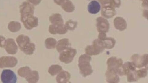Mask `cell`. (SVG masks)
<instances>
[{
	"instance_id": "6da1fadb",
	"label": "cell",
	"mask_w": 148,
	"mask_h": 83,
	"mask_svg": "<svg viewBox=\"0 0 148 83\" xmlns=\"http://www.w3.org/2000/svg\"><path fill=\"white\" fill-rule=\"evenodd\" d=\"M16 41L20 50L27 55H31L33 54L36 49L34 43L30 42L29 37L26 36L21 34L16 39Z\"/></svg>"
},
{
	"instance_id": "8992f818",
	"label": "cell",
	"mask_w": 148,
	"mask_h": 83,
	"mask_svg": "<svg viewBox=\"0 0 148 83\" xmlns=\"http://www.w3.org/2000/svg\"><path fill=\"white\" fill-rule=\"evenodd\" d=\"M20 13L21 18H24L31 15H34L35 8L33 5L29 2H23L19 7Z\"/></svg>"
},
{
	"instance_id": "836d02e7",
	"label": "cell",
	"mask_w": 148,
	"mask_h": 83,
	"mask_svg": "<svg viewBox=\"0 0 148 83\" xmlns=\"http://www.w3.org/2000/svg\"><path fill=\"white\" fill-rule=\"evenodd\" d=\"M5 39V38L4 37L0 36V47H3Z\"/></svg>"
},
{
	"instance_id": "e0dca14e",
	"label": "cell",
	"mask_w": 148,
	"mask_h": 83,
	"mask_svg": "<svg viewBox=\"0 0 148 83\" xmlns=\"http://www.w3.org/2000/svg\"><path fill=\"white\" fill-rule=\"evenodd\" d=\"M71 75L68 72L62 71L57 76L56 80L58 83L70 82L69 80L71 78Z\"/></svg>"
},
{
	"instance_id": "d6a6232c",
	"label": "cell",
	"mask_w": 148,
	"mask_h": 83,
	"mask_svg": "<svg viewBox=\"0 0 148 83\" xmlns=\"http://www.w3.org/2000/svg\"><path fill=\"white\" fill-rule=\"evenodd\" d=\"M106 37V33H99L98 36V39L101 40H103Z\"/></svg>"
},
{
	"instance_id": "d590c367",
	"label": "cell",
	"mask_w": 148,
	"mask_h": 83,
	"mask_svg": "<svg viewBox=\"0 0 148 83\" xmlns=\"http://www.w3.org/2000/svg\"><path fill=\"white\" fill-rule=\"evenodd\" d=\"M100 3L102 4L108 1V0H97Z\"/></svg>"
},
{
	"instance_id": "8fae6325",
	"label": "cell",
	"mask_w": 148,
	"mask_h": 83,
	"mask_svg": "<svg viewBox=\"0 0 148 83\" xmlns=\"http://www.w3.org/2000/svg\"><path fill=\"white\" fill-rule=\"evenodd\" d=\"M102 5L101 14L103 17L110 19L113 18L116 14L115 8L108 3H105Z\"/></svg>"
},
{
	"instance_id": "4fadbf2b",
	"label": "cell",
	"mask_w": 148,
	"mask_h": 83,
	"mask_svg": "<svg viewBox=\"0 0 148 83\" xmlns=\"http://www.w3.org/2000/svg\"><path fill=\"white\" fill-rule=\"evenodd\" d=\"M21 21L27 30H31L38 25V19L33 15L27 17Z\"/></svg>"
},
{
	"instance_id": "44dd1931",
	"label": "cell",
	"mask_w": 148,
	"mask_h": 83,
	"mask_svg": "<svg viewBox=\"0 0 148 83\" xmlns=\"http://www.w3.org/2000/svg\"><path fill=\"white\" fill-rule=\"evenodd\" d=\"M49 21L52 24L58 25L64 24V20L60 14H54L49 18Z\"/></svg>"
},
{
	"instance_id": "d6986e66",
	"label": "cell",
	"mask_w": 148,
	"mask_h": 83,
	"mask_svg": "<svg viewBox=\"0 0 148 83\" xmlns=\"http://www.w3.org/2000/svg\"><path fill=\"white\" fill-rule=\"evenodd\" d=\"M126 75L127 76V81L129 82L137 81L139 80L135 66L133 67L128 70Z\"/></svg>"
},
{
	"instance_id": "7a4b0ae2",
	"label": "cell",
	"mask_w": 148,
	"mask_h": 83,
	"mask_svg": "<svg viewBox=\"0 0 148 83\" xmlns=\"http://www.w3.org/2000/svg\"><path fill=\"white\" fill-rule=\"evenodd\" d=\"M91 59V57L87 54L82 55L79 58L78 65L80 73L84 77L91 75L93 72L90 64Z\"/></svg>"
},
{
	"instance_id": "603a6c76",
	"label": "cell",
	"mask_w": 148,
	"mask_h": 83,
	"mask_svg": "<svg viewBox=\"0 0 148 83\" xmlns=\"http://www.w3.org/2000/svg\"><path fill=\"white\" fill-rule=\"evenodd\" d=\"M32 72V71L30 67L26 66L19 69L18 71V73L20 77L26 79L29 77Z\"/></svg>"
},
{
	"instance_id": "e575fe53",
	"label": "cell",
	"mask_w": 148,
	"mask_h": 83,
	"mask_svg": "<svg viewBox=\"0 0 148 83\" xmlns=\"http://www.w3.org/2000/svg\"><path fill=\"white\" fill-rule=\"evenodd\" d=\"M67 0H54V1L57 4L61 5L63 3Z\"/></svg>"
},
{
	"instance_id": "9a60e30c",
	"label": "cell",
	"mask_w": 148,
	"mask_h": 83,
	"mask_svg": "<svg viewBox=\"0 0 148 83\" xmlns=\"http://www.w3.org/2000/svg\"><path fill=\"white\" fill-rule=\"evenodd\" d=\"M105 75L106 81L108 83H117L120 81V79L117 72L113 69H107Z\"/></svg>"
},
{
	"instance_id": "3957f363",
	"label": "cell",
	"mask_w": 148,
	"mask_h": 83,
	"mask_svg": "<svg viewBox=\"0 0 148 83\" xmlns=\"http://www.w3.org/2000/svg\"><path fill=\"white\" fill-rule=\"evenodd\" d=\"M104 49L102 41L98 39L93 41L92 45L87 46L86 51L90 56H92L99 54Z\"/></svg>"
},
{
	"instance_id": "83f0119b",
	"label": "cell",
	"mask_w": 148,
	"mask_h": 83,
	"mask_svg": "<svg viewBox=\"0 0 148 83\" xmlns=\"http://www.w3.org/2000/svg\"><path fill=\"white\" fill-rule=\"evenodd\" d=\"M57 43L56 40L54 38H47L45 41V46L47 49H54Z\"/></svg>"
},
{
	"instance_id": "4316f807",
	"label": "cell",
	"mask_w": 148,
	"mask_h": 83,
	"mask_svg": "<svg viewBox=\"0 0 148 83\" xmlns=\"http://www.w3.org/2000/svg\"><path fill=\"white\" fill-rule=\"evenodd\" d=\"M63 70L62 67L58 65H51L49 69L48 72L52 76H54Z\"/></svg>"
},
{
	"instance_id": "d4e9b609",
	"label": "cell",
	"mask_w": 148,
	"mask_h": 83,
	"mask_svg": "<svg viewBox=\"0 0 148 83\" xmlns=\"http://www.w3.org/2000/svg\"><path fill=\"white\" fill-rule=\"evenodd\" d=\"M62 8L66 12H71L75 10V7L69 0H67L61 5Z\"/></svg>"
},
{
	"instance_id": "ffe728a7",
	"label": "cell",
	"mask_w": 148,
	"mask_h": 83,
	"mask_svg": "<svg viewBox=\"0 0 148 83\" xmlns=\"http://www.w3.org/2000/svg\"><path fill=\"white\" fill-rule=\"evenodd\" d=\"M100 9V4L96 1H92L88 5V11L91 14H96L99 12Z\"/></svg>"
},
{
	"instance_id": "f546056e",
	"label": "cell",
	"mask_w": 148,
	"mask_h": 83,
	"mask_svg": "<svg viewBox=\"0 0 148 83\" xmlns=\"http://www.w3.org/2000/svg\"><path fill=\"white\" fill-rule=\"evenodd\" d=\"M147 71L148 67L137 71V76L138 79L146 77L147 74Z\"/></svg>"
},
{
	"instance_id": "484cf974",
	"label": "cell",
	"mask_w": 148,
	"mask_h": 83,
	"mask_svg": "<svg viewBox=\"0 0 148 83\" xmlns=\"http://www.w3.org/2000/svg\"><path fill=\"white\" fill-rule=\"evenodd\" d=\"M39 79L38 73L36 71H32L29 77L26 79V80L29 83H36Z\"/></svg>"
},
{
	"instance_id": "9c48e42d",
	"label": "cell",
	"mask_w": 148,
	"mask_h": 83,
	"mask_svg": "<svg viewBox=\"0 0 148 83\" xmlns=\"http://www.w3.org/2000/svg\"><path fill=\"white\" fill-rule=\"evenodd\" d=\"M107 69H112L118 73L123 65V61L121 58L118 59L116 57L110 58L107 61Z\"/></svg>"
},
{
	"instance_id": "cb8c5ba5",
	"label": "cell",
	"mask_w": 148,
	"mask_h": 83,
	"mask_svg": "<svg viewBox=\"0 0 148 83\" xmlns=\"http://www.w3.org/2000/svg\"><path fill=\"white\" fill-rule=\"evenodd\" d=\"M8 28L11 32H16L21 29V25L18 22L12 21L8 24Z\"/></svg>"
},
{
	"instance_id": "2e32d148",
	"label": "cell",
	"mask_w": 148,
	"mask_h": 83,
	"mask_svg": "<svg viewBox=\"0 0 148 83\" xmlns=\"http://www.w3.org/2000/svg\"><path fill=\"white\" fill-rule=\"evenodd\" d=\"M114 24L116 29L123 31L127 28V23L124 19L121 17H117L114 20Z\"/></svg>"
},
{
	"instance_id": "ba28073f",
	"label": "cell",
	"mask_w": 148,
	"mask_h": 83,
	"mask_svg": "<svg viewBox=\"0 0 148 83\" xmlns=\"http://www.w3.org/2000/svg\"><path fill=\"white\" fill-rule=\"evenodd\" d=\"M1 78L3 83H16L17 78L16 74L10 70H4L1 74Z\"/></svg>"
},
{
	"instance_id": "f1b7e54d",
	"label": "cell",
	"mask_w": 148,
	"mask_h": 83,
	"mask_svg": "<svg viewBox=\"0 0 148 83\" xmlns=\"http://www.w3.org/2000/svg\"><path fill=\"white\" fill-rule=\"evenodd\" d=\"M77 22L73 21L72 20L70 19L66 22L65 26L67 29L73 31L77 27Z\"/></svg>"
},
{
	"instance_id": "277c9868",
	"label": "cell",
	"mask_w": 148,
	"mask_h": 83,
	"mask_svg": "<svg viewBox=\"0 0 148 83\" xmlns=\"http://www.w3.org/2000/svg\"><path fill=\"white\" fill-rule=\"evenodd\" d=\"M77 53V50L75 49L69 47L65 50L61 52L60 54V60L68 64L72 62Z\"/></svg>"
},
{
	"instance_id": "4dcf8cb0",
	"label": "cell",
	"mask_w": 148,
	"mask_h": 83,
	"mask_svg": "<svg viewBox=\"0 0 148 83\" xmlns=\"http://www.w3.org/2000/svg\"><path fill=\"white\" fill-rule=\"evenodd\" d=\"M105 3H108L113 7L116 8H119L120 7L121 2L120 0H108L103 4Z\"/></svg>"
},
{
	"instance_id": "5b68a950",
	"label": "cell",
	"mask_w": 148,
	"mask_h": 83,
	"mask_svg": "<svg viewBox=\"0 0 148 83\" xmlns=\"http://www.w3.org/2000/svg\"><path fill=\"white\" fill-rule=\"evenodd\" d=\"M148 54L142 55L135 54L132 55L131 59L136 67L141 68L148 67Z\"/></svg>"
},
{
	"instance_id": "5bb4252c",
	"label": "cell",
	"mask_w": 148,
	"mask_h": 83,
	"mask_svg": "<svg viewBox=\"0 0 148 83\" xmlns=\"http://www.w3.org/2000/svg\"><path fill=\"white\" fill-rule=\"evenodd\" d=\"M68 30L64 24L58 25L52 24L49 26V32L53 34H66Z\"/></svg>"
},
{
	"instance_id": "ac0fdd59",
	"label": "cell",
	"mask_w": 148,
	"mask_h": 83,
	"mask_svg": "<svg viewBox=\"0 0 148 83\" xmlns=\"http://www.w3.org/2000/svg\"><path fill=\"white\" fill-rule=\"evenodd\" d=\"M71 45L68 39H63L58 41L56 46V49L58 52H61L66 50Z\"/></svg>"
},
{
	"instance_id": "7402d4cb",
	"label": "cell",
	"mask_w": 148,
	"mask_h": 83,
	"mask_svg": "<svg viewBox=\"0 0 148 83\" xmlns=\"http://www.w3.org/2000/svg\"><path fill=\"white\" fill-rule=\"evenodd\" d=\"M102 41L104 47L107 49H111L115 46L116 42L114 38L106 37Z\"/></svg>"
},
{
	"instance_id": "52a82bcc",
	"label": "cell",
	"mask_w": 148,
	"mask_h": 83,
	"mask_svg": "<svg viewBox=\"0 0 148 83\" xmlns=\"http://www.w3.org/2000/svg\"><path fill=\"white\" fill-rule=\"evenodd\" d=\"M16 58L12 56H3L0 58V68H13L18 63Z\"/></svg>"
},
{
	"instance_id": "7c38bea8",
	"label": "cell",
	"mask_w": 148,
	"mask_h": 83,
	"mask_svg": "<svg viewBox=\"0 0 148 83\" xmlns=\"http://www.w3.org/2000/svg\"><path fill=\"white\" fill-rule=\"evenodd\" d=\"M3 47L6 52L9 54H15L18 51V46L13 39L8 38L5 40Z\"/></svg>"
},
{
	"instance_id": "30bf717a",
	"label": "cell",
	"mask_w": 148,
	"mask_h": 83,
	"mask_svg": "<svg viewBox=\"0 0 148 83\" xmlns=\"http://www.w3.org/2000/svg\"><path fill=\"white\" fill-rule=\"evenodd\" d=\"M96 27L99 32L106 33L109 31L110 24L106 19L100 17L96 19Z\"/></svg>"
},
{
	"instance_id": "1f68e13d",
	"label": "cell",
	"mask_w": 148,
	"mask_h": 83,
	"mask_svg": "<svg viewBox=\"0 0 148 83\" xmlns=\"http://www.w3.org/2000/svg\"><path fill=\"white\" fill-rule=\"evenodd\" d=\"M27 1L29 3H32L33 5L36 6L41 3L42 0H27Z\"/></svg>"
}]
</instances>
